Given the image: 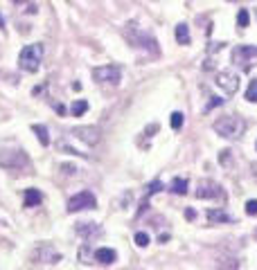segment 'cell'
Segmentation results:
<instances>
[{
	"instance_id": "cell-10",
	"label": "cell",
	"mask_w": 257,
	"mask_h": 270,
	"mask_svg": "<svg viewBox=\"0 0 257 270\" xmlns=\"http://www.w3.org/2000/svg\"><path fill=\"white\" fill-rule=\"evenodd\" d=\"M72 135H75L77 140H81L84 144H88V146H95V144L99 142V138H102V130H99L97 126H75V128H72Z\"/></svg>"
},
{
	"instance_id": "cell-18",
	"label": "cell",
	"mask_w": 257,
	"mask_h": 270,
	"mask_svg": "<svg viewBox=\"0 0 257 270\" xmlns=\"http://www.w3.org/2000/svg\"><path fill=\"white\" fill-rule=\"evenodd\" d=\"M162 189V182L160 180H153L151 184L147 187V198L142 200V207H140V212H147V205H149V196H153V194H158Z\"/></svg>"
},
{
	"instance_id": "cell-3",
	"label": "cell",
	"mask_w": 257,
	"mask_h": 270,
	"mask_svg": "<svg viewBox=\"0 0 257 270\" xmlns=\"http://www.w3.org/2000/svg\"><path fill=\"white\" fill-rule=\"evenodd\" d=\"M43 63V43L25 45L18 54V68L23 72H36Z\"/></svg>"
},
{
	"instance_id": "cell-4",
	"label": "cell",
	"mask_w": 257,
	"mask_h": 270,
	"mask_svg": "<svg viewBox=\"0 0 257 270\" xmlns=\"http://www.w3.org/2000/svg\"><path fill=\"white\" fill-rule=\"evenodd\" d=\"M30 164V158L23 148H0V169H25Z\"/></svg>"
},
{
	"instance_id": "cell-24",
	"label": "cell",
	"mask_w": 257,
	"mask_h": 270,
	"mask_svg": "<svg viewBox=\"0 0 257 270\" xmlns=\"http://www.w3.org/2000/svg\"><path fill=\"white\" fill-rule=\"evenodd\" d=\"M219 164L221 166H232V151H228V148L221 151L219 153Z\"/></svg>"
},
{
	"instance_id": "cell-1",
	"label": "cell",
	"mask_w": 257,
	"mask_h": 270,
	"mask_svg": "<svg viewBox=\"0 0 257 270\" xmlns=\"http://www.w3.org/2000/svg\"><path fill=\"white\" fill-rule=\"evenodd\" d=\"M124 38L129 40L133 48H140V50H147L149 54H160V48H158V40L153 38L151 34H147V32H142L138 25H133V22H129V25L124 27Z\"/></svg>"
},
{
	"instance_id": "cell-27",
	"label": "cell",
	"mask_w": 257,
	"mask_h": 270,
	"mask_svg": "<svg viewBox=\"0 0 257 270\" xmlns=\"http://www.w3.org/2000/svg\"><path fill=\"white\" fill-rule=\"evenodd\" d=\"M246 212H248L250 216H255V214H257V200H248V202H246Z\"/></svg>"
},
{
	"instance_id": "cell-30",
	"label": "cell",
	"mask_w": 257,
	"mask_h": 270,
	"mask_svg": "<svg viewBox=\"0 0 257 270\" xmlns=\"http://www.w3.org/2000/svg\"><path fill=\"white\" fill-rule=\"evenodd\" d=\"M194 216H196V212H194V210H185V218H187V220H192Z\"/></svg>"
},
{
	"instance_id": "cell-32",
	"label": "cell",
	"mask_w": 257,
	"mask_h": 270,
	"mask_svg": "<svg viewBox=\"0 0 257 270\" xmlns=\"http://www.w3.org/2000/svg\"><path fill=\"white\" fill-rule=\"evenodd\" d=\"M232 2H234V0H232Z\"/></svg>"
},
{
	"instance_id": "cell-11",
	"label": "cell",
	"mask_w": 257,
	"mask_h": 270,
	"mask_svg": "<svg viewBox=\"0 0 257 270\" xmlns=\"http://www.w3.org/2000/svg\"><path fill=\"white\" fill-rule=\"evenodd\" d=\"M216 86H219L225 94H234L239 90V76L230 70H223L216 74Z\"/></svg>"
},
{
	"instance_id": "cell-7",
	"label": "cell",
	"mask_w": 257,
	"mask_h": 270,
	"mask_svg": "<svg viewBox=\"0 0 257 270\" xmlns=\"http://www.w3.org/2000/svg\"><path fill=\"white\" fill-rule=\"evenodd\" d=\"M30 259L34 261V264H43V261H48V264H57V261H61V254H59L50 243H39V246L30 252Z\"/></svg>"
},
{
	"instance_id": "cell-21",
	"label": "cell",
	"mask_w": 257,
	"mask_h": 270,
	"mask_svg": "<svg viewBox=\"0 0 257 270\" xmlns=\"http://www.w3.org/2000/svg\"><path fill=\"white\" fill-rule=\"evenodd\" d=\"M86 110H88V102H86V99H77V102L72 104V108H70V112L75 117H81Z\"/></svg>"
},
{
	"instance_id": "cell-31",
	"label": "cell",
	"mask_w": 257,
	"mask_h": 270,
	"mask_svg": "<svg viewBox=\"0 0 257 270\" xmlns=\"http://www.w3.org/2000/svg\"><path fill=\"white\" fill-rule=\"evenodd\" d=\"M0 30H5V20H3V16H0Z\"/></svg>"
},
{
	"instance_id": "cell-14",
	"label": "cell",
	"mask_w": 257,
	"mask_h": 270,
	"mask_svg": "<svg viewBox=\"0 0 257 270\" xmlns=\"http://www.w3.org/2000/svg\"><path fill=\"white\" fill-rule=\"evenodd\" d=\"M115 259H117V254L111 248H99V250H95V261H99V264H104V266L113 264Z\"/></svg>"
},
{
	"instance_id": "cell-22",
	"label": "cell",
	"mask_w": 257,
	"mask_h": 270,
	"mask_svg": "<svg viewBox=\"0 0 257 270\" xmlns=\"http://www.w3.org/2000/svg\"><path fill=\"white\" fill-rule=\"evenodd\" d=\"M246 99L250 104H257V79H252L248 84V90H246Z\"/></svg>"
},
{
	"instance_id": "cell-9",
	"label": "cell",
	"mask_w": 257,
	"mask_h": 270,
	"mask_svg": "<svg viewBox=\"0 0 257 270\" xmlns=\"http://www.w3.org/2000/svg\"><path fill=\"white\" fill-rule=\"evenodd\" d=\"M194 194L201 200H205V198H223V187L219 182H214V180H201L196 184V192Z\"/></svg>"
},
{
	"instance_id": "cell-6",
	"label": "cell",
	"mask_w": 257,
	"mask_h": 270,
	"mask_svg": "<svg viewBox=\"0 0 257 270\" xmlns=\"http://www.w3.org/2000/svg\"><path fill=\"white\" fill-rule=\"evenodd\" d=\"M95 207H97V198H95L93 192H81L68 200V212L70 214L81 212V210H95Z\"/></svg>"
},
{
	"instance_id": "cell-29",
	"label": "cell",
	"mask_w": 257,
	"mask_h": 270,
	"mask_svg": "<svg viewBox=\"0 0 257 270\" xmlns=\"http://www.w3.org/2000/svg\"><path fill=\"white\" fill-rule=\"evenodd\" d=\"M61 171L68 176H72V174H77V166L75 164H61Z\"/></svg>"
},
{
	"instance_id": "cell-26",
	"label": "cell",
	"mask_w": 257,
	"mask_h": 270,
	"mask_svg": "<svg viewBox=\"0 0 257 270\" xmlns=\"http://www.w3.org/2000/svg\"><path fill=\"white\" fill-rule=\"evenodd\" d=\"M135 243H138L140 248H147V246H149V234H144V232H135Z\"/></svg>"
},
{
	"instance_id": "cell-15",
	"label": "cell",
	"mask_w": 257,
	"mask_h": 270,
	"mask_svg": "<svg viewBox=\"0 0 257 270\" xmlns=\"http://www.w3.org/2000/svg\"><path fill=\"white\" fill-rule=\"evenodd\" d=\"M43 202V194L39 192L36 187H30L25 192V207H36V205H41Z\"/></svg>"
},
{
	"instance_id": "cell-8",
	"label": "cell",
	"mask_w": 257,
	"mask_h": 270,
	"mask_svg": "<svg viewBox=\"0 0 257 270\" xmlns=\"http://www.w3.org/2000/svg\"><path fill=\"white\" fill-rule=\"evenodd\" d=\"M93 79L99 84H120L122 79V68L120 66H102L93 70Z\"/></svg>"
},
{
	"instance_id": "cell-17",
	"label": "cell",
	"mask_w": 257,
	"mask_h": 270,
	"mask_svg": "<svg viewBox=\"0 0 257 270\" xmlns=\"http://www.w3.org/2000/svg\"><path fill=\"white\" fill-rule=\"evenodd\" d=\"M216 266H219V270H237L239 268V261L234 259V256H219Z\"/></svg>"
},
{
	"instance_id": "cell-19",
	"label": "cell",
	"mask_w": 257,
	"mask_h": 270,
	"mask_svg": "<svg viewBox=\"0 0 257 270\" xmlns=\"http://www.w3.org/2000/svg\"><path fill=\"white\" fill-rule=\"evenodd\" d=\"M32 130L36 133V138H39V142L43 144V146H48L50 144V133H48V128H45L43 124H34L32 126Z\"/></svg>"
},
{
	"instance_id": "cell-28",
	"label": "cell",
	"mask_w": 257,
	"mask_h": 270,
	"mask_svg": "<svg viewBox=\"0 0 257 270\" xmlns=\"http://www.w3.org/2000/svg\"><path fill=\"white\" fill-rule=\"evenodd\" d=\"M221 104H223V99H221V97H212V102L205 106V110H212L214 106H221Z\"/></svg>"
},
{
	"instance_id": "cell-25",
	"label": "cell",
	"mask_w": 257,
	"mask_h": 270,
	"mask_svg": "<svg viewBox=\"0 0 257 270\" xmlns=\"http://www.w3.org/2000/svg\"><path fill=\"white\" fill-rule=\"evenodd\" d=\"M169 124H171V128H176V130H178L180 126H183V112H171V117H169Z\"/></svg>"
},
{
	"instance_id": "cell-16",
	"label": "cell",
	"mask_w": 257,
	"mask_h": 270,
	"mask_svg": "<svg viewBox=\"0 0 257 270\" xmlns=\"http://www.w3.org/2000/svg\"><path fill=\"white\" fill-rule=\"evenodd\" d=\"M176 40H178V45H189V27L185 22L176 25Z\"/></svg>"
},
{
	"instance_id": "cell-20",
	"label": "cell",
	"mask_w": 257,
	"mask_h": 270,
	"mask_svg": "<svg viewBox=\"0 0 257 270\" xmlns=\"http://www.w3.org/2000/svg\"><path fill=\"white\" fill-rule=\"evenodd\" d=\"M171 192L178 194V196L187 194V180H185V178H174V180H171Z\"/></svg>"
},
{
	"instance_id": "cell-2",
	"label": "cell",
	"mask_w": 257,
	"mask_h": 270,
	"mask_svg": "<svg viewBox=\"0 0 257 270\" xmlns=\"http://www.w3.org/2000/svg\"><path fill=\"white\" fill-rule=\"evenodd\" d=\"M214 130H216V135H221L225 140H237L246 130V122L237 115H223L214 122Z\"/></svg>"
},
{
	"instance_id": "cell-5",
	"label": "cell",
	"mask_w": 257,
	"mask_h": 270,
	"mask_svg": "<svg viewBox=\"0 0 257 270\" xmlns=\"http://www.w3.org/2000/svg\"><path fill=\"white\" fill-rule=\"evenodd\" d=\"M257 58V45H237L232 48V63H237L243 70H250Z\"/></svg>"
},
{
	"instance_id": "cell-13",
	"label": "cell",
	"mask_w": 257,
	"mask_h": 270,
	"mask_svg": "<svg viewBox=\"0 0 257 270\" xmlns=\"http://www.w3.org/2000/svg\"><path fill=\"white\" fill-rule=\"evenodd\" d=\"M205 216H207V220H212V223H232V216L228 214L225 210H207L205 212Z\"/></svg>"
},
{
	"instance_id": "cell-12",
	"label": "cell",
	"mask_w": 257,
	"mask_h": 270,
	"mask_svg": "<svg viewBox=\"0 0 257 270\" xmlns=\"http://www.w3.org/2000/svg\"><path fill=\"white\" fill-rule=\"evenodd\" d=\"M102 232H104V230L99 228L97 223H79V225H77V234H79V236H84L86 241L102 236Z\"/></svg>"
},
{
	"instance_id": "cell-23",
	"label": "cell",
	"mask_w": 257,
	"mask_h": 270,
	"mask_svg": "<svg viewBox=\"0 0 257 270\" xmlns=\"http://www.w3.org/2000/svg\"><path fill=\"white\" fill-rule=\"evenodd\" d=\"M248 22H250V14H248V9H239L237 14V27H248Z\"/></svg>"
}]
</instances>
